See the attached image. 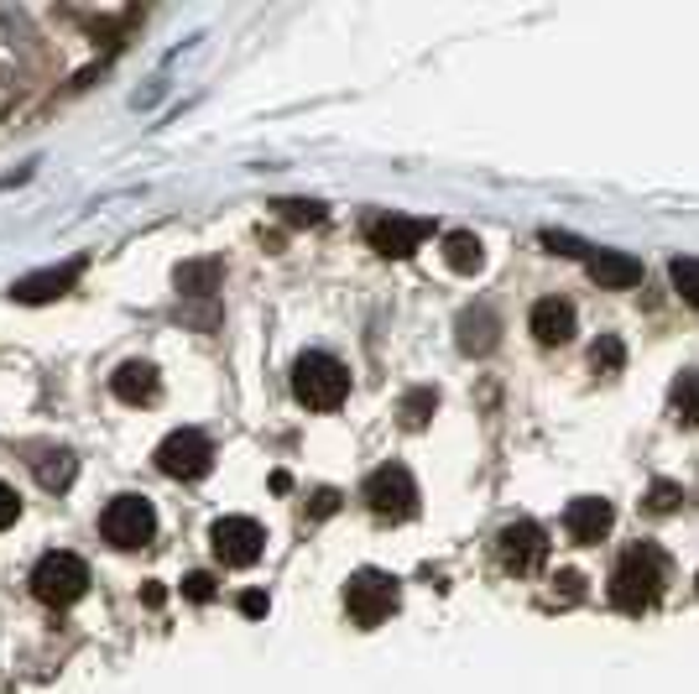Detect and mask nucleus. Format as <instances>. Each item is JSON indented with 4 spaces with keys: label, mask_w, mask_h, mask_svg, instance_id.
Listing matches in <instances>:
<instances>
[{
    "label": "nucleus",
    "mask_w": 699,
    "mask_h": 694,
    "mask_svg": "<svg viewBox=\"0 0 699 694\" xmlns=\"http://www.w3.org/2000/svg\"><path fill=\"white\" fill-rule=\"evenodd\" d=\"M84 261H68V267H47V272H32V278H21L17 288H11V297L17 303H53V297H63L74 282H79Z\"/></svg>",
    "instance_id": "12"
},
{
    "label": "nucleus",
    "mask_w": 699,
    "mask_h": 694,
    "mask_svg": "<svg viewBox=\"0 0 699 694\" xmlns=\"http://www.w3.org/2000/svg\"><path fill=\"white\" fill-rule=\"evenodd\" d=\"M554 585H559V590H554V595H564V600H580V585H585V579L575 575V570H564V575L554 579Z\"/></svg>",
    "instance_id": "28"
},
{
    "label": "nucleus",
    "mask_w": 699,
    "mask_h": 694,
    "mask_svg": "<svg viewBox=\"0 0 699 694\" xmlns=\"http://www.w3.org/2000/svg\"><path fill=\"white\" fill-rule=\"evenodd\" d=\"M277 209H282L287 219H298V225H303V219H308V225H319V219H324L319 204H277Z\"/></svg>",
    "instance_id": "27"
},
{
    "label": "nucleus",
    "mask_w": 699,
    "mask_h": 694,
    "mask_svg": "<svg viewBox=\"0 0 699 694\" xmlns=\"http://www.w3.org/2000/svg\"><path fill=\"white\" fill-rule=\"evenodd\" d=\"M590 278H596L600 288H637L642 261L626 257V251H596V257H590Z\"/></svg>",
    "instance_id": "15"
},
{
    "label": "nucleus",
    "mask_w": 699,
    "mask_h": 694,
    "mask_svg": "<svg viewBox=\"0 0 699 694\" xmlns=\"http://www.w3.org/2000/svg\"><path fill=\"white\" fill-rule=\"evenodd\" d=\"M527 324H533L538 345H569V339H575V303H564V297H538Z\"/></svg>",
    "instance_id": "13"
},
{
    "label": "nucleus",
    "mask_w": 699,
    "mask_h": 694,
    "mask_svg": "<svg viewBox=\"0 0 699 694\" xmlns=\"http://www.w3.org/2000/svg\"><path fill=\"white\" fill-rule=\"evenodd\" d=\"M84 590H89V564H84L79 554H68V549H53V554L37 559V570H32V595H37L42 606L63 611V606L84 600Z\"/></svg>",
    "instance_id": "3"
},
{
    "label": "nucleus",
    "mask_w": 699,
    "mask_h": 694,
    "mask_svg": "<svg viewBox=\"0 0 699 694\" xmlns=\"http://www.w3.org/2000/svg\"><path fill=\"white\" fill-rule=\"evenodd\" d=\"M668 278H674V288H679L684 303H695L699 308V257H679L674 267H668Z\"/></svg>",
    "instance_id": "22"
},
{
    "label": "nucleus",
    "mask_w": 699,
    "mask_h": 694,
    "mask_svg": "<svg viewBox=\"0 0 699 694\" xmlns=\"http://www.w3.org/2000/svg\"><path fill=\"white\" fill-rule=\"evenodd\" d=\"M360 496H365V507H371L381 522H402V517L418 512V486H413V476H407V465H392V459L365 476Z\"/></svg>",
    "instance_id": "6"
},
{
    "label": "nucleus",
    "mask_w": 699,
    "mask_h": 694,
    "mask_svg": "<svg viewBox=\"0 0 699 694\" xmlns=\"http://www.w3.org/2000/svg\"><path fill=\"white\" fill-rule=\"evenodd\" d=\"M110 392L120 402H131V408H146V402H157L162 381H157V366L152 360H125L116 377H110Z\"/></svg>",
    "instance_id": "14"
},
{
    "label": "nucleus",
    "mask_w": 699,
    "mask_h": 694,
    "mask_svg": "<svg viewBox=\"0 0 699 694\" xmlns=\"http://www.w3.org/2000/svg\"><path fill=\"white\" fill-rule=\"evenodd\" d=\"M100 533L110 549L120 554H131V549H146L152 538H157V512H152V501L146 496H116L110 507L100 512Z\"/></svg>",
    "instance_id": "4"
},
{
    "label": "nucleus",
    "mask_w": 699,
    "mask_h": 694,
    "mask_svg": "<svg viewBox=\"0 0 699 694\" xmlns=\"http://www.w3.org/2000/svg\"><path fill=\"white\" fill-rule=\"evenodd\" d=\"M209 465H215V444L199 429H173L157 444V470L167 480H204Z\"/></svg>",
    "instance_id": "7"
},
{
    "label": "nucleus",
    "mask_w": 699,
    "mask_h": 694,
    "mask_svg": "<svg viewBox=\"0 0 699 694\" xmlns=\"http://www.w3.org/2000/svg\"><path fill=\"white\" fill-rule=\"evenodd\" d=\"M178 288L188 297H209L220 288V267L215 261H194V267H178Z\"/></svg>",
    "instance_id": "20"
},
{
    "label": "nucleus",
    "mask_w": 699,
    "mask_h": 694,
    "mask_svg": "<svg viewBox=\"0 0 699 694\" xmlns=\"http://www.w3.org/2000/svg\"><path fill=\"white\" fill-rule=\"evenodd\" d=\"M209 543H215V559H220V564L245 570V564H256V559H261L266 533H261L256 517H220V522L209 528Z\"/></svg>",
    "instance_id": "8"
},
{
    "label": "nucleus",
    "mask_w": 699,
    "mask_h": 694,
    "mask_svg": "<svg viewBox=\"0 0 699 694\" xmlns=\"http://www.w3.org/2000/svg\"><path fill=\"white\" fill-rule=\"evenodd\" d=\"M444 261H449V272H480L485 267V246L470 230H449L444 236Z\"/></svg>",
    "instance_id": "17"
},
{
    "label": "nucleus",
    "mask_w": 699,
    "mask_h": 694,
    "mask_svg": "<svg viewBox=\"0 0 699 694\" xmlns=\"http://www.w3.org/2000/svg\"><path fill=\"white\" fill-rule=\"evenodd\" d=\"M240 611H245V616H266V595L245 590V595H240Z\"/></svg>",
    "instance_id": "29"
},
{
    "label": "nucleus",
    "mask_w": 699,
    "mask_h": 694,
    "mask_svg": "<svg viewBox=\"0 0 699 694\" xmlns=\"http://www.w3.org/2000/svg\"><path fill=\"white\" fill-rule=\"evenodd\" d=\"M455 329H460V350H465V356H485V350L496 345V335H501V324H496L491 308H465Z\"/></svg>",
    "instance_id": "16"
},
{
    "label": "nucleus",
    "mask_w": 699,
    "mask_h": 694,
    "mask_svg": "<svg viewBox=\"0 0 699 694\" xmlns=\"http://www.w3.org/2000/svg\"><path fill=\"white\" fill-rule=\"evenodd\" d=\"M74 470H79V465H74V455H68V449H47V455L37 459V480L47 486V491L74 486Z\"/></svg>",
    "instance_id": "19"
},
{
    "label": "nucleus",
    "mask_w": 699,
    "mask_h": 694,
    "mask_svg": "<svg viewBox=\"0 0 699 694\" xmlns=\"http://www.w3.org/2000/svg\"><path fill=\"white\" fill-rule=\"evenodd\" d=\"M397 579L386 575V570H356V575L345 579V611L356 627H381L386 616L397 611Z\"/></svg>",
    "instance_id": "5"
},
{
    "label": "nucleus",
    "mask_w": 699,
    "mask_h": 694,
    "mask_svg": "<svg viewBox=\"0 0 699 694\" xmlns=\"http://www.w3.org/2000/svg\"><path fill=\"white\" fill-rule=\"evenodd\" d=\"M679 501H684V486H674V480H658L653 491H647V507L658 517H668V512H679Z\"/></svg>",
    "instance_id": "23"
},
{
    "label": "nucleus",
    "mask_w": 699,
    "mask_h": 694,
    "mask_svg": "<svg viewBox=\"0 0 699 694\" xmlns=\"http://www.w3.org/2000/svg\"><path fill=\"white\" fill-rule=\"evenodd\" d=\"M335 507H340V496H335V491H319V496H314V517H329Z\"/></svg>",
    "instance_id": "30"
},
{
    "label": "nucleus",
    "mask_w": 699,
    "mask_h": 694,
    "mask_svg": "<svg viewBox=\"0 0 699 694\" xmlns=\"http://www.w3.org/2000/svg\"><path fill=\"white\" fill-rule=\"evenodd\" d=\"M183 595H188V600H215V575H188L183 579Z\"/></svg>",
    "instance_id": "25"
},
{
    "label": "nucleus",
    "mask_w": 699,
    "mask_h": 694,
    "mask_svg": "<svg viewBox=\"0 0 699 694\" xmlns=\"http://www.w3.org/2000/svg\"><path fill=\"white\" fill-rule=\"evenodd\" d=\"M596 366H600V371H616V366H621V345H616V339H600V345H596Z\"/></svg>",
    "instance_id": "26"
},
{
    "label": "nucleus",
    "mask_w": 699,
    "mask_h": 694,
    "mask_svg": "<svg viewBox=\"0 0 699 694\" xmlns=\"http://www.w3.org/2000/svg\"><path fill=\"white\" fill-rule=\"evenodd\" d=\"M611 522H616V512H611L605 496H575L564 507V533L575 538V543H600V538L611 533Z\"/></svg>",
    "instance_id": "11"
},
{
    "label": "nucleus",
    "mask_w": 699,
    "mask_h": 694,
    "mask_svg": "<svg viewBox=\"0 0 699 694\" xmlns=\"http://www.w3.org/2000/svg\"><path fill=\"white\" fill-rule=\"evenodd\" d=\"M663 585H668V559L653 543H632L611 570V606L626 616H642L663 595Z\"/></svg>",
    "instance_id": "1"
},
{
    "label": "nucleus",
    "mask_w": 699,
    "mask_h": 694,
    "mask_svg": "<svg viewBox=\"0 0 699 694\" xmlns=\"http://www.w3.org/2000/svg\"><path fill=\"white\" fill-rule=\"evenodd\" d=\"M21 517V496L11 491V486H6V480H0V533H6V528H11V522H17Z\"/></svg>",
    "instance_id": "24"
},
{
    "label": "nucleus",
    "mask_w": 699,
    "mask_h": 694,
    "mask_svg": "<svg viewBox=\"0 0 699 694\" xmlns=\"http://www.w3.org/2000/svg\"><path fill=\"white\" fill-rule=\"evenodd\" d=\"M293 397H298L303 408H314V413H335L345 397H350V371H345V360L324 356V350L298 356V366H293Z\"/></svg>",
    "instance_id": "2"
},
{
    "label": "nucleus",
    "mask_w": 699,
    "mask_h": 694,
    "mask_svg": "<svg viewBox=\"0 0 699 694\" xmlns=\"http://www.w3.org/2000/svg\"><path fill=\"white\" fill-rule=\"evenodd\" d=\"M496 559L512 570V575H533L543 559H548V533H543L538 522H527V517H517V522H506L496 538Z\"/></svg>",
    "instance_id": "9"
},
{
    "label": "nucleus",
    "mask_w": 699,
    "mask_h": 694,
    "mask_svg": "<svg viewBox=\"0 0 699 694\" xmlns=\"http://www.w3.org/2000/svg\"><path fill=\"white\" fill-rule=\"evenodd\" d=\"M434 408H439V392H434V387H418V392L402 397V423H407V429H423V423L434 418Z\"/></svg>",
    "instance_id": "21"
},
{
    "label": "nucleus",
    "mask_w": 699,
    "mask_h": 694,
    "mask_svg": "<svg viewBox=\"0 0 699 694\" xmlns=\"http://www.w3.org/2000/svg\"><path fill=\"white\" fill-rule=\"evenodd\" d=\"M668 402H674V418H679V423L699 429V371H679V377H674V392H668Z\"/></svg>",
    "instance_id": "18"
},
{
    "label": "nucleus",
    "mask_w": 699,
    "mask_h": 694,
    "mask_svg": "<svg viewBox=\"0 0 699 694\" xmlns=\"http://www.w3.org/2000/svg\"><path fill=\"white\" fill-rule=\"evenodd\" d=\"M423 236H428L423 219H407V215H371L365 219V240H371V251H381V257H413Z\"/></svg>",
    "instance_id": "10"
}]
</instances>
